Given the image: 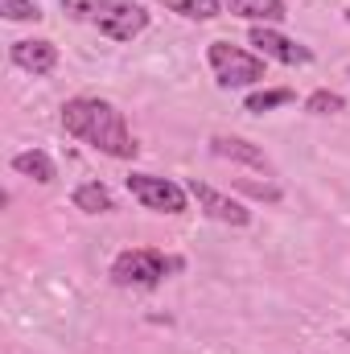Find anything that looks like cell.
Segmentation results:
<instances>
[{
  "instance_id": "obj_7",
  "label": "cell",
  "mask_w": 350,
  "mask_h": 354,
  "mask_svg": "<svg viewBox=\"0 0 350 354\" xmlns=\"http://www.w3.org/2000/svg\"><path fill=\"white\" fill-rule=\"evenodd\" d=\"M190 194H194V202L214 218V223H227V227H248L252 223V210L243 206V202H235V198H227L223 189H214V185H206V181H190Z\"/></svg>"
},
{
  "instance_id": "obj_14",
  "label": "cell",
  "mask_w": 350,
  "mask_h": 354,
  "mask_svg": "<svg viewBox=\"0 0 350 354\" xmlns=\"http://www.w3.org/2000/svg\"><path fill=\"white\" fill-rule=\"evenodd\" d=\"M169 8L190 21H214L223 12V0H169Z\"/></svg>"
},
{
  "instance_id": "obj_18",
  "label": "cell",
  "mask_w": 350,
  "mask_h": 354,
  "mask_svg": "<svg viewBox=\"0 0 350 354\" xmlns=\"http://www.w3.org/2000/svg\"><path fill=\"white\" fill-rule=\"evenodd\" d=\"M342 342H350V326H347V330H342Z\"/></svg>"
},
{
  "instance_id": "obj_10",
  "label": "cell",
  "mask_w": 350,
  "mask_h": 354,
  "mask_svg": "<svg viewBox=\"0 0 350 354\" xmlns=\"http://www.w3.org/2000/svg\"><path fill=\"white\" fill-rule=\"evenodd\" d=\"M231 8V17H243L252 25H280L288 17V4L284 0H223Z\"/></svg>"
},
{
  "instance_id": "obj_15",
  "label": "cell",
  "mask_w": 350,
  "mask_h": 354,
  "mask_svg": "<svg viewBox=\"0 0 350 354\" xmlns=\"http://www.w3.org/2000/svg\"><path fill=\"white\" fill-rule=\"evenodd\" d=\"M342 107H347V99H342L338 91H326V87L313 91V95L305 99V111H309V115H338Z\"/></svg>"
},
{
  "instance_id": "obj_1",
  "label": "cell",
  "mask_w": 350,
  "mask_h": 354,
  "mask_svg": "<svg viewBox=\"0 0 350 354\" xmlns=\"http://www.w3.org/2000/svg\"><path fill=\"white\" fill-rule=\"evenodd\" d=\"M62 128H66V136L91 145L95 153H103L111 161H132L140 153L136 136L124 124V111L107 99H95V95H79V99L62 103Z\"/></svg>"
},
{
  "instance_id": "obj_16",
  "label": "cell",
  "mask_w": 350,
  "mask_h": 354,
  "mask_svg": "<svg viewBox=\"0 0 350 354\" xmlns=\"http://www.w3.org/2000/svg\"><path fill=\"white\" fill-rule=\"evenodd\" d=\"M0 12H4L8 21H37V17H42V8H37L33 0H0Z\"/></svg>"
},
{
  "instance_id": "obj_6",
  "label": "cell",
  "mask_w": 350,
  "mask_h": 354,
  "mask_svg": "<svg viewBox=\"0 0 350 354\" xmlns=\"http://www.w3.org/2000/svg\"><path fill=\"white\" fill-rule=\"evenodd\" d=\"M248 41L260 50L264 58H272V62H280V66H309V62H313V50H309V46H301V41L276 33L272 25H252Z\"/></svg>"
},
{
  "instance_id": "obj_13",
  "label": "cell",
  "mask_w": 350,
  "mask_h": 354,
  "mask_svg": "<svg viewBox=\"0 0 350 354\" xmlns=\"http://www.w3.org/2000/svg\"><path fill=\"white\" fill-rule=\"evenodd\" d=\"M293 99H297V95H293L288 87H276V91H256V95H248V103H243V107H248L252 115H264V111L284 107V103H293Z\"/></svg>"
},
{
  "instance_id": "obj_17",
  "label": "cell",
  "mask_w": 350,
  "mask_h": 354,
  "mask_svg": "<svg viewBox=\"0 0 350 354\" xmlns=\"http://www.w3.org/2000/svg\"><path fill=\"white\" fill-rule=\"evenodd\" d=\"M243 189L256 194V198H264V202H280V189H276V185H252V181H243Z\"/></svg>"
},
{
  "instance_id": "obj_3",
  "label": "cell",
  "mask_w": 350,
  "mask_h": 354,
  "mask_svg": "<svg viewBox=\"0 0 350 354\" xmlns=\"http://www.w3.org/2000/svg\"><path fill=\"white\" fill-rule=\"evenodd\" d=\"M177 268H181V260L157 252V248H128L111 260V280L120 288H157Z\"/></svg>"
},
{
  "instance_id": "obj_5",
  "label": "cell",
  "mask_w": 350,
  "mask_h": 354,
  "mask_svg": "<svg viewBox=\"0 0 350 354\" xmlns=\"http://www.w3.org/2000/svg\"><path fill=\"white\" fill-rule=\"evenodd\" d=\"M128 194L145 206V210H157V214H185L190 206V194L169 181V177H157V174H128Z\"/></svg>"
},
{
  "instance_id": "obj_9",
  "label": "cell",
  "mask_w": 350,
  "mask_h": 354,
  "mask_svg": "<svg viewBox=\"0 0 350 354\" xmlns=\"http://www.w3.org/2000/svg\"><path fill=\"white\" fill-rule=\"evenodd\" d=\"M210 153L231 161V165H248V169H260V174H272V161L264 157L260 145L243 140V136H210Z\"/></svg>"
},
{
  "instance_id": "obj_4",
  "label": "cell",
  "mask_w": 350,
  "mask_h": 354,
  "mask_svg": "<svg viewBox=\"0 0 350 354\" xmlns=\"http://www.w3.org/2000/svg\"><path fill=\"white\" fill-rule=\"evenodd\" d=\"M206 62H210L214 83H219L223 91H239V87H256V83H264V58L252 54V50H243V46L210 41Z\"/></svg>"
},
{
  "instance_id": "obj_11",
  "label": "cell",
  "mask_w": 350,
  "mask_h": 354,
  "mask_svg": "<svg viewBox=\"0 0 350 354\" xmlns=\"http://www.w3.org/2000/svg\"><path fill=\"white\" fill-rule=\"evenodd\" d=\"M12 174L33 177L37 185H50V181L58 177V169H54L50 153H42V149H25V153H17V157H12Z\"/></svg>"
},
{
  "instance_id": "obj_8",
  "label": "cell",
  "mask_w": 350,
  "mask_h": 354,
  "mask_svg": "<svg viewBox=\"0 0 350 354\" xmlns=\"http://www.w3.org/2000/svg\"><path fill=\"white\" fill-rule=\"evenodd\" d=\"M8 58H12V66L29 71V75L37 79V75H50V71L58 66V46L46 41V37H21V41H12Z\"/></svg>"
},
{
  "instance_id": "obj_2",
  "label": "cell",
  "mask_w": 350,
  "mask_h": 354,
  "mask_svg": "<svg viewBox=\"0 0 350 354\" xmlns=\"http://www.w3.org/2000/svg\"><path fill=\"white\" fill-rule=\"evenodd\" d=\"M62 12L79 25H95L111 41H132L149 29V8L136 0H62Z\"/></svg>"
},
{
  "instance_id": "obj_12",
  "label": "cell",
  "mask_w": 350,
  "mask_h": 354,
  "mask_svg": "<svg viewBox=\"0 0 350 354\" xmlns=\"http://www.w3.org/2000/svg\"><path fill=\"white\" fill-rule=\"evenodd\" d=\"M75 210H83V214H111L116 198H111V189L103 181H83L75 189Z\"/></svg>"
},
{
  "instance_id": "obj_19",
  "label": "cell",
  "mask_w": 350,
  "mask_h": 354,
  "mask_svg": "<svg viewBox=\"0 0 350 354\" xmlns=\"http://www.w3.org/2000/svg\"><path fill=\"white\" fill-rule=\"evenodd\" d=\"M347 25H350V8H347Z\"/></svg>"
}]
</instances>
